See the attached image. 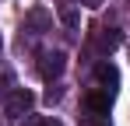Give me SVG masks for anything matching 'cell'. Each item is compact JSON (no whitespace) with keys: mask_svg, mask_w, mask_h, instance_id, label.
Instances as JSON below:
<instances>
[{"mask_svg":"<svg viewBox=\"0 0 130 126\" xmlns=\"http://www.w3.org/2000/svg\"><path fill=\"white\" fill-rule=\"evenodd\" d=\"M32 105H35V95L28 88H14L11 98H7V105H4V112H7V119H21V116L32 112Z\"/></svg>","mask_w":130,"mask_h":126,"instance_id":"obj_1","label":"cell"},{"mask_svg":"<svg viewBox=\"0 0 130 126\" xmlns=\"http://www.w3.org/2000/svg\"><path fill=\"white\" fill-rule=\"evenodd\" d=\"M63 67H67V56L60 53V49H53V53H46V56H42L39 74H42V81H56V77L63 74Z\"/></svg>","mask_w":130,"mask_h":126,"instance_id":"obj_2","label":"cell"},{"mask_svg":"<svg viewBox=\"0 0 130 126\" xmlns=\"http://www.w3.org/2000/svg\"><path fill=\"white\" fill-rule=\"evenodd\" d=\"M85 105H88V112H109V105H112V91L95 88V91L85 95Z\"/></svg>","mask_w":130,"mask_h":126,"instance_id":"obj_3","label":"cell"},{"mask_svg":"<svg viewBox=\"0 0 130 126\" xmlns=\"http://www.w3.org/2000/svg\"><path fill=\"white\" fill-rule=\"evenodd\" d=\"M95 81L102 84L106 91H116V88H120V70H116L112 63H99V67H95Z\"/></svg>","mask_w":130,"mask_h":126,"instance_id":"obj_4","label":"cell"},{"mask_svg":"<svg viewBox=\"0 0 130 126\" xmlns=\"http://www.w3.org/2000/svg\"><path fill=\"white\" fill-rule=\"evenodd\" d=\"M56 14H60V21H63L67 28H77V7H70V4H60V11H56Z\"/></svg>","mask_w":130,"mask_h":126,"instance_id":"obj_5","label":"cell"},{"mask_svg":"<svg viewBox=\"0 0 130 126\" xmlns=\"http://www.w3.org/2000/svg\"><path fill=\"white\" fill-rule=\"evenodd\" d=\"M28 25H32V28H39V32H42L46 25H49V14H46L42 7H35V11H32V14H28Z\"/></svg>","mask_w":130,"mask_h":126,"instance_id":"obj_6","label":"cell"},{"mask_svg":"<svg viewBox=\"0 0 130 126\" xmlns=\"http://www.w3.org/2000/svg\"><path fill=\"white\" fill-rule=\"evenodd\" d=\"M116 46H120V32H112V28H109L106 35H102V49H109V53H112Z\"/></svg>","mask_w":130,"mask_h":126,"instance_id":"obj_7","label":"cell"},{"mask_svg":"<svg viewBox=\"0 0 130 126\" xmlns=\"http://www.w3.org/2000/svg\"><path fill=\"white\" fill-rule=\"evenodd\" d=\"M88 126H109V112H91L88 116Z\"/></svg>","mask_w":130,"mask_h":126,"instance_id":"obj_8","label":"cell"},{"mask_svg":"<svg viewBox=\"0 0 130 126\" xmlns=\"http://www.w3.org/2000/svg\"><path fill=\"white\" fill-rule=\"evenodd\" d=\"M32 126H63L56 116H39V119H32Z\"/></svg>","mask_w":130,"mask_h":126,"instance_id":"obj_9","label":"cell"},{"mask_svg":"<svg viewBox=\"0 0 130 126\" xmlns=\"http://www.w3.org/2000/svg\"><path fill=\"white\" fill-rule=\"evenodd\" d=\"M60 95H63V91H60V88H56V84H53V88H49V91H46V102L53 105V102H60Z\"/></svg>","mask_w":130,"mask_h":126,"instance_id":"obj_10","label":"cell"},{"mask_svg":"<svg viewBox=\"0 0 130 126\" xmlns=\"http://www.w3.org/2000/svg\"><path fill=\"white\" fill-rule=\"evenodd\" d=\"M85 4H88V7H99V0H85Z\"/></svg>","mask_w":130,"mask_h":126,"instance_id":"obj_11","label":"cell"},{"mask_svg":"<svg viewBox=\"0 0 130 126\" xmlns=\"http://www.w3.org/2000/svg\"><path fill=\"white\" fill-rule=\"evenodd\" d=\"M0 49H4V35H0Z\"/></svg>","mask_w":130,"mask_h":126,"instance_id":"obj_12","label":"cell"}]
</instances>
